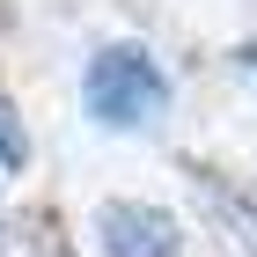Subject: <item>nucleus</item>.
Returning <instances> with one entry per match:
<instances>
[{
    "instance_id": "obj_1",
    "label": "nucleus",
    "mask_w": 257,
    "mask_h": 257,
    "mask_svg": "<svg viewBox=\"0 0 257 257\" xmlns=\"http://www.w3.org/2000/svg\"><path fill=\"white\" fill-rule=\"evenodd\" d=\"M81 96H88V110L103 125H155L169 110V81H162V66L140 44H103L96 59H88Z\"/></svg>"
},
{
    "instance_id": "obj_2",
    "label": "nucleus",
    "mask_w": 257,
    "mask_h": 257,
    "mask_svg": "<svg viewBox=\"0 0 257 257\" xmlns=\"http://www.w3.org/2000/svg\"><path fill=\"white\" fill-rule=\"evenodd\" d=\"M96 235L110 257H177V220L162 213V206H133V198H110L96 213Z\"/></svg>"
},
{
    "instance_id": "obj_3",
    "label": "nucleus",
    "mask_w": 257,
    "mask_h": 257,
    "mask_svg": "<svg viewBox=\"0 0 257 257\" xmlns=\"http://www.w3.org/2000/svg\"><path fill=\"white\" fill-rule=\"evenodd\" d=\"M198 184H206V198H213L220 228L235 235V250H242V257H257V191H242V184H228L220 169H198Z\"/></svg>"
},
{
    "instance_id": "obj_4",
    "label": "nucleus",
    "mask_w": 257,
    "mask_h": 257,
    "mask_svg": "<svg viewBox=\"0 0 257 257\" xmlns=\"http://www.w3.org/2000/svg\"><path fill=\"white\" fill-rule=\"evenodd\" d=\"M0 162H8V169L22 162V125H15V110H8V96H0Z\"/></svg>"
},
{
    "instance_id": "obj_5",
    "label": "nucleus",
    "mask_w": 257,
    "mask_h": 257,
    "mask_svg": "<svg viewBox=\"0 0 257 257\" xmlns=\"http://www.w3.org/2000/svg\"><path fill=\"white\" fill-rule=\"evenodd\" d=\"M242 66H250V74H257V44H242Z\"/></svg>"
}]
</instances>
